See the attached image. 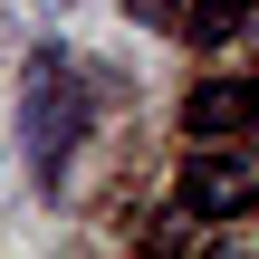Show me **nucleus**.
<instances>
[{
	"label": "nucleus",
	"instance_id": "1",
	"mask_svg": "<svg viewBox=\"0 0 259 259\" xmlns=\"http://www.w3.org/2000/svg\"><path fill=\"white\" fill-rule=\"evenodd\" d=\"M87 125H96V106H87L77 58H67V48H29V67H19V144H29L38 183L67 173V154H77Z\"/></svg>",
	"mask_w": 259,
	"mask_h": 259
},
{
	"label": "nucleus",
	"instance_id": "2",
	"mask_svg": "<svg viewBox=\"0 0 259 259\" xmlns=\"http://www.w3.org/2000/svg\"><path fill=\"white\" fill-rule=\"evenodd\" d=\"M259 106V87H192V106H183V125L192 135H240V115Z\"/></svg>",
	"mask_w": 259,
	"mask_h": 259
},
{
	"label": "nucleus",
	"instance_id": "3",
	"mask_svg": "<svg viewBox=\"0 0 259 259\" xmlns=\"http://www.w3.org/2000/svg\"><path fill=\"white\" fill-rule=\"evenodd\" d=\"M231 202H240V173H231V163H211V154H202V163H192V173H183V211H192V221H221V211H231Z\"/></svg>",
	"mask_w": 259,
	"mask_h": 259
},
{
	"label": "nucleus",
	"instance_id": "4",
	"mask_svg": "<svg viewBox=\"0 0 259 259\" xmlns=\"http://www.w3.org/2000/svg\"><path fill=\"white\" fill-rule=\"evenodd\" d=\"M135 19H144V29H173V38L192 29V10H183V0H135Z\"/></svg>",
	"mask_w": 259,
	"mask_h": 259
},
{
	"label": "nucleus",
	"instance_id": "5",
	"mask_svg": "<svg viewBox=\"0 0 259 259\" xmlns=\"http://www.w3.org/2000/svg\"><path fill=\"white\" fill-rule=\"evenodd\" d=\"M211 10H259V0H211Z\"/></svg>",
	"mask_w": 259,
	"mask_h": 259
}]
</instances>
